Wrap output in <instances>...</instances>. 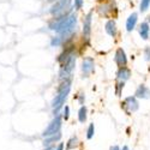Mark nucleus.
I'll return each mask as SVG.
<instances>
[{
  "mask_svg": "<svg viewBox=\"0 0 150 150\" xmlns=\"http://www.w3.org/2000/svg\"><path fill=\"white\" fill-rule=\"evenodd\" d=\"M76 22H77V17L74 15H69L65 17H61L57 19V23L54 25H51V29L55 30V33L58 34H69L73 30V28L76 27Z\"/></svg>",
  "mask_w": 150,
  "mask_h": 150,
  "instance_id": "obj_1",
  "label": "nucleus"
},
{
  "mask_svg": "<svg viewBox=\"0 0 150 150\" xmlns=\"http://www.w3.org/2000/svg\"><path fill=\"white\" fill-rule=\"evenodd\" d=\"M70 89H71V81L70 79H65L62 81V83L60 84V86L58 88V95L54 97L53 102H52V107H53V113L57 114L59 109L62 107L64 105L65 100L70 93Z\"/></svg>",
  "mask_w": 150,
  "mask_h": 150,
  "instance_id": "obj_2",
  "label": "nucleus"
},
{
  "mask_svg": "<svg viewBox=\"0 0 150 150\" xmlns=\"http://www.w3.org/2000/svg\"><path fill=\"white\" fill-rule=\"evenodd\" d=\"M74 64H76V58H74V55H71L70 59H69V60L65 62V64L61 66V69H60L59 76H60V79H61V81L69 79V76L71 74L72 70L74 69Z\"/></svg>",
  "mask_w": 150,
  "mask_h": 150,
  "instance_id": "obj_3",
  "label": "nucleus"
},
{
  "mask_svg": "<svg viewBox=\"0 0 150 150\" xmlns=\"http://www.w3.org/2000/svg\"><path fill=\"white\" fill-rule=\"evenodd\" d=\"M60 127H61V118H60L59 115H57V117L52 120V122L48 125V127L43 131L42 136H43V137L53 136V134H55V133H58V132L60 131Z\"/></svg>",
  "mask_w": 150,
  "mask_h": 150,
  "instance_id": "obj_4",
  "label": "nucleus"
},
{
  "mask_svg": "<svg viewBox=\"0 0 150 150\" xmlns=\"http://www.w3.org/2000/svg\"><path fill=\"white\" fill-rule=\"evenodd\" d=\"M70 4L71 0H57L49 8V12L52 15H58L60 12H65V10L70 7Z\"/></svg>",
  "mask_w": 150,
  "mask_h": 150,
  "instance_id": "obj_5",
  "label": "nucleus"
},
{
  "mask_svg": "<svg viewBox=\"0 0 150 150\" xmlns=\"http://www.w3.org/2000/svg\"><path fill=\"white\" fill-rule=\"evenodd\" d=\"M91 21H93V12H89L84 18L83 23V36L85 40H89L91 34Z\"/></svg>",
  "mask_w": 150,
  "mask_h": 150,
  "instance_id": "obj_6",
  "label": "nucleus"
},
{
  "mask_svg": "<svg viewBox=\"0 0 150 150\" xmlns=\"http://www.w3.org/2000/svg\"><path fill=\"white\" fill-rule=\"evenodd\" d=\"M122 107L130 113V112H136L139 106H138V101L136 100V97L130 96L125 98V101L122 102Z\"/></svg>",
  "mask_w": 150,
  "mask_h": 150,
  "instance_id": "obj_7",
  "label": "nucleus"
},
{
  "mask_svg": "<svg viewBox=\"0 0 150 150\" xmlns=\"http://www.w3.org/2000/svg\"><path fill=\"white\" fill-rule=\"evenodd\" d=\"M114 61L117 62V65L120 67H125L127 64V58L125 54V51L122 48H118L115 52V57H114Z\"/></svg>",
  "mask_w": 150,
  "mask_h": 150,
  "instance_id": "obj_8",
  "label": "nucleus"
},
{
  "mask_svg": "<svg viewBox=\"0 0 150 150\" xmlns=\"http://www.w3.org/2000/svg\"><path fill=\"white\" fill-rule=\"evenodd\" d=\"M82 71H83L85 77L94 71V59L93 58H85L83 60V62H82Z\"/></svg>",
  "mask_w": 150,
  "mask_h": 150,
  "instance_id": "obj_9",
  "label": "nucleus"
},
{
  "mask_svg": "<svg viewBox=\"0 0 150 150\" xmlns=\"http://www.w3.org/2000/svg\"><path fill=\"white\" fill-rule=\"evenodd\" d=\"M134 97H138V98H149L150 97V89L148 86H145L144 84L139 85L137 88L136 93H134Z\"/></svg>",
  "mask_w": 150,
  "mask_h": 150,
  "instance_id": "obj_10",
  "label": "nucleus"
},
{
  "mask_svg": "<svg viewBox=\"0 0 150 150\" xmlns=\"http://www.w3.org/2000/svg\"><path fill=\"white\" fill-rule=\"evenodd\" d=\"M130 76H131V71L126 66L125 67H119V70L117 72V77H118L119 81L125 82V81H127L130 78Z\"/></svg>",
  "mask_w": 150,
  "mask_h": 150,
  "instance_id": "obj_11",
  "label": "nucleus"
},
{
  "mask_svg": "<svg viewBox=\"0 0 150 150\" xmlns=\"http://www.w3.org/2000/svg\"><path fill=\"white\" fill-rule=\"evenodd\" d=\"M137 19H138V15L136 13V12H133V13H131L126 21V30L127 31H132L136 27L137 24Z\"/></svg>",
  "mask_w": 150,
  "mask_h": 150,
  "instance_id": "obj_12",
  "label": "nucleus"
},
{
  "mask_svg": "<svg viewBox=\"0 0 150 150\" xmlns=\"http://www.w3.org/2000/svg\"><path fill=\"white\" fill-rule=\"evenodd\" d=\"M106 33L109 35V36H113V37H115V35H117V24H115V22L113 21V19H110V21H108L107 23H106Z\"/></svg>",
  "mask_w": 150,
  "mask_h": 150,
  "instance_id": "obj_13",
  "label": "nucleus"
},
{
  "mask_svg": "<svg viewBox=\"0 0 150 150\" xmlns=\"http://www.w3.org/2000/svg\"><path fill=\"white\" fill-rule=\"evenodd\" d=\"M149 31H150V28H149V24L146 22L142 23L141 24V27H139V34L142 36V39L143 40H146L148 37H149Z\"/></svg>",
  "mask_w": 150,
  "mask_h": 150,
  "instance_id": "obj_14",
  "label": "nucleus"
},
{
  "mask_svg": "<svg viewBox=\"0 0 150 150\" xmlns=\"http://www.w3.org/2000/svg\"><path fill=\"white\" fill-rule=\"evenodd\" d=\"M60 138H61V134H60V132H58V133H55L53 136H49V138H46L45 142H43V144L45 145H48V144H51V143H54V142L59 141Z\"/></svg>",
  "mask_w": 150,
  "mask_h": 150,
  "instance_id": "obj_15",
  "label": "nucleus"
},
{
  "mask_svg": "<svg viewBox=\"0 0 150 150\" xmlns=\"http://www.w3.org/2000/svg\"><path fill=\"white\" fill-rule=\"evenodd\" d=\"M78 120L81 122H84L86 120V107L85 106H82L78 110Z\"/></svg>",
  "mask_w": 150,
  "mask_h": 150,
  "instance_id": "obj_16",
  "label": "nucleus"
},
{
  "mask_svg": "<svg viewBox=\"0 0 150 150\" xmlns=\"http://www.w3.org/2000/svg\"><path fill=\"white\" fill-rule=\"evenodd\" d=\"M78 145V139H77V137H72V138L67 142L66 144V149L67 150H71V149H74Z\"/></svg>",
  "mask_w": 150,
  "mask_h": 150,
  "instance_id": "obj_17",
  "label": "nucleus"
},
{
  "mask_svg": "<svg viewBox=\"0 0 150 150\" xmlns=\"http://www.w3.org/2000/svg\"><path fill=\"white\" fill-rule=\"evenodd\" d=\"M94 132H95L94 124H90V125H89V127H88V131H86V137H88V139H91V138H93Z\"/></svg>",
  "mask_w": 150,
  "mask_h": 150,
  "instance_id": "obj_18",
  "label": "nucleus"
},
{
  "mask_svg": "<svg viewBox=\"0 0 150 150\" xmlns=\"http://www.w3.org/2000/svg\"><path fill=\"white\" fill-rule=\"evenodd\" d=\"M62 42V39L61 37H54V39H52V41H51V45L53 46V47H58V46H60Z\"/></svg>",
  "mask_w": 150,
  "mask_h": 150,
  "instance_id": "obj_19",
  "label": "nucleus"
},
{
  "mask_svg": "<svg viewBox=\"0 0 150 150\" xmlns=\"http://www.w3.org/2000/svg\"><path fill=\"white\" fill-rule=\"evenodd\" d=\"M149 5H150V0H142V1H141V11L142 12L146 11Z\"/></svg>",
  "mask_w": 150,
  "mask_h": 150,
  "instance_id": "obj_20",
  "label": "nucleus"
},
{
  "mask_svg": "<svg viewBox=\"0 0 150 150\" xmlns=\"http://www.w3.org/2000/svg\"><path fill=\"white\" fill-rule=\"evenodd\" d=\"M124 88V82H120L117 84V95L120 96V93H121V89Z\"/></svg>",
  "mask_w": 150,
  "mask_h": 150,
  "instance_id": "obj_21",
  "label": "nucleus"
},
{
  "mask_svg": "<svg viewBox=\"0 0 150 150\" xmlns=\"http://www.w3.org/2000/svg\"><path fill=\"white\" fill-rule=\"evenodd\" d=\"M83 6V0H74V7L77 10H81Z\"/></svg>",
  "mask_w": 150,
  "mask_h": 150,
  "instance_id": "obj_22",
  "label": "nucleus"
},
{
  "mask_svg": "<svg viewBox=\"0 0 150 150\" xmlns=\"http://www.w3.org/2000/svg\"><path fill=\"white\" fill-rule=\"evenodd\" d=\"M144 55H145V59H146L148 61H150V47H146V48H145Z\"/></svg>",
  "mask_w": 150,
  "mask_h": 150,
  "instance_id": "obj_23",
  "label": "nucleus"
},
{
  "mask_svg": "<svg viewBox=\"0 0 150 150\" xmlns=\"http://www.w3.org/2000/svg\"><path fill=\"white\" fill-rule=\"evenodd\" d=\"M69 115H70V108L67 106H65V110H64V119L67 120L69 119Z\"/></svg>",
  "mask_w": 150,
  "mask_h": 150,
  "instance_id": "obj_24",
  "label": "nucleus"
},
{
  "mask_svg": "<svg viewBox=\"0 0 150 150\" xmlns=\"http://www.w3.org/2000/svg\"><path fill=\"white\" fill-rule=\"evenodd\" d=\"M62 149H64V144H62V143H59V145H58L57 150H62Z\"/></svg>",
  "mask_w": 150,
  "mask_h": 150,
  "instance_id": "obj_25",
  "label": "nucleus"
},
{
  "mask_svg": "<svg viewBox=\"0 0 150 150\" xmlns=\"http://www.w3.org/2000/svg\"><path fill=\"white\" fill-rule=\"evenodd\" d=\"M110 150H120V149H119L118 145H114V146H112V148H110Z\"/></svg>",
  "mask_w": 150,
  "mask_h": 150,
  "instance_id": "obj_26",
  "label": "nucleus"
},
{
  "mask_svg": "<svg viewBox=\"0 0 150 150\" xmlns=\"http://www.w3.org/2000/svg\"><path fill=\"white\" fill-rule=\"evenodd\" d=\"M122 150H130V149H129V146H126V145H125V146L122 148Z\"/></svg>",
  "mask_w": 150,
  "mask_h": 150,
  "instance_id": "obj_27",
  "label": "nucleus"
},
{
  "mask_svg": "<svg viewBox=\"0 0 150 150\" xmlns=\"http://www.w3.org/2000/svg\"><path fill=\"white\" fill-rule=\"evenodd\" d=\"M46 150H54L53 148H48V149H46Z\"/></svg>",
  "mask_w": 150,
  "mask_h": 150,
  "instance_id": "obj_28",
  "label": "nucleus"
},
{
  "mask_svg": "<svg viewBox=\"0 0 150 150\" xmlns=\"http://www.w3.org/2000/svg\"><path fill=\"white\" fill-rule=\"evenodd\" d=\"M49 1H53V0H49Z\"/></svg>",
  "mask_w": 150,
  "mask_h": 150,
  "instance_id": "obj_29",
  "label": "nucleus"
}]
</instances>
